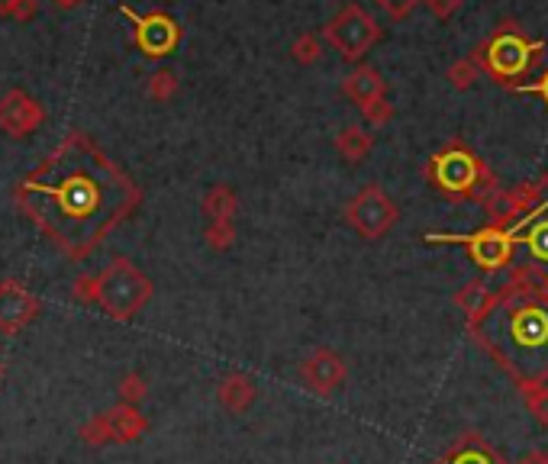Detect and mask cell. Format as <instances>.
Here are the masks:
<instances>
[{
  "label": "cell",
  "instance_id": "29",
  "mask_svg": "<svg viewBox=\"0 0 548 464\" xmlns=\"http://www.w3.org/2000/svg\"><path fill=\"white\" fill-rule=\"evenodd\" d=\"M420 4H423V0H378V7H381L391 20H407L410 13H413L416 7H420Z\"/></svg>",
  "mask_w": 548,
  "mask_h": 464
},
{
  "label": "cell",
  "instance_id": "7",
  "mask_svg": "<svg viewBox=\"0 0 548 464\" xmlns=\"http://www.w3.org/2000/svg\"><path fill=\"white\" fill-rule=\"evenodd\" d=\"M426 242H461L481 271H500L513 261L516 232L507 226H487L478 232H426Z\"/></svg>",
  "mask_w": 548,
  "mask_h": 464
},
{
  "label": "cell",
  "instance_id": "16",
  "mask_svg": "<svg viewBox=\"0 0 548 464\" xmlns=\"http://www.w3.org/2000/svg\"><path fill=\"white\" fill-rule=\"evenodd\" d=\"M216 400H220V406L226 413H245L249 406L258 400V384H255V377L252 374H242V371H233V374H226L220 387H216Z\"/></svg>",
  "mask_w": 548,
  "mask_h": 464
},
{
  "label": "cell",
  "instance_id": "35",
  "mask_svg": "<svg viewBox=\"0 0 548 464\" xmlns=\"http://www.w3.org/2000/svg\"><path fill=\"white\" fill-rule=\"evenodd\" d=\"M52 4H59L62 10H71V7H78L81 0H52Z\"/></svg>",
  "mask_w": 548,
  "mask_h": 464
},
{
  "label": "cell",
  "instance_id": "21",
  "mask_svg": "<svg viewBox=\"0 0 548 464\" xmlns=\"http://www.w3.org/2000/svg\"><path fill=\"white\" fill-rule=\"evenodd\" d=\"M204 242L213 252H229L236 245V223L233 220H210L204 229Z\"/></svg>",
  "mask_w": 548,
  "mask_h": 464
},
{
  "label": "cell",
  "instance_id": "25",
  "mask_svg": "<svg viewBox=\"0 0 548 464\" xmlns=\"http://www.w3.org/2000/svg\"><path fill=\"white\" fill-rule=\"evenodd\" d=\"M523 394L526 410L539 419L542 426H548V384H529V387H519Z\"/></svg>",
  "mask_w": 548,
  "mask_h": 464
},
{
  "label": "cell",
  "instance_id": "3",
  "mask_svg": "<svg viewBox=\"0 0 548 464\" xmlns=\"http://www.w3.org/2000/svg\"><path fill=\"white\" fill-rule=\"evenodd\" d=\"M97 290H94V307L117 319V323H129L133 316H139L149 307V300L155 294V284L149 281V274L136 268L133 261L117 255L104 271L94 274Z\"/></svg>",
  "mask_w": 548,
  "mask_h": 464
},
{
  "label": "cell",
  "instance_id": "15",
  "mask_svg": "<svg viewBox=\"0 0 548 464\" xmlns=\"http://www.w3.org/2000/svg\"><path fill=\"white\" fill-rule=\"evenodd\" d=\"M107 426H110V439L117 445H133L139 442L142 435L149 432V419L146 413H139V406H129V403H117L110 406L104 413Z\"/></svg>",
  "mask_w": 548,
  "mask_h": 464
},
{
  "label": "cell",
  "instance_id": "22",
  "mask_svg": "<svg viewBox=\"0 0 548 464\" xmlns=\"http://www.w3.org/2000/svg\"><path fill=\"white\" fill-rule=\"evenodd\" d=\"M146 94L155 100V104H168V100H175V94H178V75H175V71H168V68H158L155 75L149 78Z\"/></svg>",
  "mask_w": 548,
  "mask_h": 464
},
{
  "label": "cell",
  "instance_id": "26",
  "mask_svg": "<svg viewBox=\"0 0 548 464\" xmlns=\"http://www.w3.org/2000/svg\"><path fill=\"white\" fill-rule=\"evenodd\" d=\"M120 403H129V406H139L142 400L149 397V384H146V377L136 374V371H129L120 377Z\"/></svg>",
  "mask_w": 548,
  "mask_h": 464
},
{
  "label": "cell",
  "instance_id": "12",
  "mask_svg": "<svg viewBox=\"0 0 548 464\" xmlns=\"http://www.w3.org/2000/svg\"><path fill=\"white\" fill-rule=\"evenodd\" d=\"M42 313V300L20 281H0V332L17 336L33 326Z\"/></svg>",
  "mask_w": 548,
  "mask_h": 464
},
{
  "label": "cell",
  "instance_id": "9",
  "mask_svg": "<svg viewBox=\"0 0 548 464\" xmlns=\"http://www.w3.org/2000/svg\"><path fill=\"white\" fill-rule=\"evenodd\" d=\"M120 13L133 23V42L146 58H165L181 46V23L168 10L136 13L129 4H120Z\"/></svg>",
  "mask_w": 548,
  "mask_h": 464
},
{
  "label": "cell",
  "instance_id": "8",
  "mask_svg": "<svg viewBox=\"0 0 548 464\" xmlns=\"http://www.w3.org/2000/svg\"><path fill=\"white\" fill-rule=\"evenodd\" d=\"M536 49H542L539 42L523 39L519 29H500V33L490 39L484 49L474 52L471 58H474V62H481V68H487L490 75H497L503 81V78L526 75Z\"/></svg>",
  "mask_w": 548,
  "mask_h": 464
},
{
  "label": "cell",
  "instance_id": "18",
  "mask_svg": "<svg viewBox=\"0 0 548 464\" xmlns=\"http://www.w3.org/2000/svg\"><path fill=\"white\" fill-rule=\"evenodd\" d=\"M516 239H523L532 258L548 268V203H539V207L529 210V220L523 223V236Z\"/></svg>",
  "mask_w": 548,
  "mask_h": 464
},
{
  "label": "cell",
  "instance_id": "23",
  "mask_svg": "<svg viewBox=\"0 0 548 464\" xmlns=\"http://www.w3.org/2000/svg\"><path fill=\"white\" fill-rule=\"evenodd\" d=\"M291 58L297 65H316L323 58V39L313 33H300L291 42Z\"/></svg>",
  "mask_w": 548,
  "mask_h": 464
},
{
  "label": "cell",
  "instance_id": "6",
  "mask_svg": "<svg viewBox=\"0 0 548 464\" xmlns=\"http://www.w3.org/2000/svg\"><path fill=\"white\" fill-rule=\"evenodd\" d=\"M400 220V207L394 197L378 184H365L349 203H345V223H349L358 236L374 242L384 239Z\"/></svg>",
  "mask_w": 548,
  "mask_h": 464
},
{
  "label": "cell",
  "instance_id": "36",
  "mask_svg": "<svg viewBox=\"0 0 548 464\" xmlns=\"http://www.w3.org/2000/svg\"><path fill=\"white\" fill-rule=\"evenodd\" d=\"M4 374H7V361L0 358V381H4Z\"/></svg>",
  "mask_w": 548,
  "mask_h": 464
},
{
  "label": "cell",
  "instance_id": "27",
  "mask_svg": "<svg viewBox=\"0 0 548 464\" xmlns=\"http://www.w3.org/2000/svg\"><path fill=\"white\" fill-rule=\"evenodd\" d=\"M78 439H81L84 445H91V448H100V445L113 442V439H110V426H107L104 413H97L94 419H88V423H84V426L78 429Z\"/></svg>",
  "mask_w": 548,
  "mask_h": 464
},
{
  "label": "cell",
  "instance_id": "20",
  "mask_svg": "<svg viewBox=\"0 0 548 464\" xmlns=\"http://www.w3.org/2000/svg\"><path fill=\"white\" fill-rule=\"evenodd\" d=\"M490 297H494V287H490L487 281H468L455 294V303H458V310H465L468 323H474V319H478L487 310Z\"/></svg>",
  "mask_w": 548,
  "mask_h": 464
},
{
  "label": "cell",
  "instance_id": "5",
  "mask_svg": "<svg viewBox=\"0 0 548 464\" xmlns=\"http://www.w3.org/2000/svg\"><path fill=\"white\" fill-rule=\"evenodd\" d=\"M323 39L345 58V62H362V58L381 42V26L362 4H345L336 17L323 26Z\"/></svg>",
  "mask_w": 548,
  "mask_h": 464
},
{
  "label": "cell",
  "instance_id": "31",
  "mask_svg": "<svg viewBox=\"0 0 548 464\" xmlns=\"http://www.w3.org/2000/svg\"><path fill=\"white\" fill-rule=\"evenodd\" d=\"M39 13V0H17L13 4V13H10V20H17V23H30L33 17Z\"/></svg>",
  "mask_w": 548,
  "mask_h": 464
},
{
  "label": "cell",
  "instance_id": "14",
  "mask_svg": "<svg viewBox=\"0 0 548 464\" xmlns=\"http://www.w3.org/2000/svg\"><path fill=\"white\" fill-rule=\"evenodd\" d=\"M342 94L352 100V104L362 110L365 104H371V100L378 97H387V81L378 68L371 65H355L349 75L342 78Z\"/></svg>",
  "mask_w": 548,
  "mask_h": 464
},
{
  "label": "cell",
  "instance_id": "32",
  "mask_svg": "<svg viewBox=\"0 0 548 464\" xmlns=\"http://www.w3.org/2000/svg\"><path fill=\"white\" fill-rule=\"evenodd\" d=\"M519 91H523V94H539V97H545V104H548V71H545L539 81L519 84Z\"/></svg>",
  "mask_w": 548,
  "mask_h": 464
},
{
  "label": "cell",
  "instance_id": "33",
  "mask_svg": "<svg viewBox=\"0 0 548 464\" xmlns=\"http://www.w3.org/2000/svg\"><path fill=\"white\" fill-rule=\"evenodd\" d=\"M516 464H548V452H529L523 455Z\"/></svg>",
  "mask_w": 548,
  "mask_h": 464
},
{
  "label": "cell",
  "instance_id": "24",
  "mask_svg": "<svg viewBox=\"0 0 548 464\" xmlns=\"http://www.w3.org/2000/svg\"><path fill=\"white\" fill-rule=\"evenodd\" d=\"M445 78H449V84L455 87V91H468V87L481 78V68L474 58H458L455 65H449V71H445Z\"/></svg>",
  "mask_w": 548,
  "mask_h": 464
},
{
  "label": "cell",
  "instance_id": "4",
  "mask_svg": "<svg viewBox=\"0 0 548 464\" xmlns=\"http://www.w3.org/2000/svg\"><path fill=\"white\" fill-rule=\"evenodd\" d=\"M426 178L436 191L455 200H481L487 191H494V178H490L484 162L461 142L445 145L442 152L429 158Z\"/></svg>",
  "mask_w": 548,
  "mask_h": 464
},
{
  "label": "cell",
  "instance_id": "28",
  "mask_svg": "<svg viewBox=\"0 0 548 464\" xmlns=\"http://www.w3.org/2000/svg\"><path fill=\"white\" fill-rule=\"evenodd\" d=\"M362 116H365L368 126H387L394 120V104L387 97H378V100H371V104L362 107Z\"/></svg>",
  "mask_w": 548,
  "mask_h": 464
},
{
  "label": "cell",
  "instance_id": "17",
  "mask_svg": "<svg viewBox=\"0 0 548 464\" xmlns=\"http://www.w3.org/2000/svg\"><path fill=\"white\" fill-rule=\"evenodd\" d=\"M336 152L342 162H349V165H362L365 158L371 155L374 149V136L368 133L365 126H358V123H349V126H342L339 129V136H336Z\"/></svg>",
  "mask_w": 548,
  "mask_h": 464
},
{
  "label": "cell",
  "instance_id": "19",
  "mask_svg": "<svg viewBox=\"0 0 548 464\" xmlns=\"http://www.w3.org/2000/svg\"><path fill=\"white\" fill-rule=\"evenodd\" d=\"M200 210H204L207 220H236L239 194L233 191V187L216 184V187H210L204 197H200Z\"/></svg>",
  "mask_w": 548,
  "mask_h": 464
},
{
  "label": "cell",
  "instance_id": "11",
  "mask_svg": "<svg viewBox=\"0 0 548 464\" xmlns=\"http://www.w3.org/2000/svg\"><path fill=\"white\" fill-rule=\"evenodd\" d=\"M46 123V107L39 104L33 94H26L23 87H13L0 97V133L10 139H26Z\"/></svg>",
  "mask_w": 548,
  "mask_h": 464
},
{
  "label": "cell",
  "instance_id": "30",
  "mask_svg": "<svg viewBox=\"0 0 548 464\" xmlns=\"http://www.w3.org/2000/svg\"><path fill=\"white\" fill-rule=\"evenodd\" d=\"M423 4L429 7L432 17L445 23V20H452V17H455V13L461 10V4H465V0H423Z\"/></svg>",
  "mask_w": 548,
  "mask_h": 464
},
{
  "label": "cell",
  "instance_id": "10",
  "mask_svg": "<svg viewBox=\"0 0 548 464\" xmlns=\"http://www.w3.org/2000/svg\"><path fill=\"white\" fill-rule=\"evenodd\" d=\"M345 377H349V365H345V358L333 348H313V352L304 358V365H300V381L316 397H333L336 390L345 387Z\"/></svg>",
  "mask_w": 548,
  "mask_h": 464
},
{
  "label": "cell",
  "instance_id": "2",
  "mask_svg": "<svg viewBox=\"0 0 548 464\" xmlns=\"http://www.w3.org/2000/svg\"><path fill=\"white\" fill-rule=\"evenodd\" d=\"M468 329L516 387L548 384V274L516 268Z\"/></svg>",
  "mask_w": 548,
  "mask_h": 464
},
{
  "label": "cell",
  "instance_id": "1",
  "mask_svg": "<svg viewBox=\"0 0 548 464\" xmlns=\"http://www.w3.org/2000/svg\"><path fill=\"white\" fill-rule=\"evenodd\" d=\"M20 213L68 261H84L139 210L142 187L81 133H71L13 187Z\"/></svg>",
  "mask_w": 548,
  "mask_h": 464
},
{
  "label": "cell",
  "instance_id": "34",
  "mask_svg": "<svg viewBox=\"0 0 548 464\" xmlns=\"http://www.w3.org/2000/svg\"><path fill=\"white\" fill-rule=\"evenodd\" d=\"M13 4H17V0H0V17H10V13H13Z\"/></svg>",
  "mask_w": 548,
  "mask_h": 464
},
{
  "label": "cell",
  "instance_id": "13",
  "mask_svg": "<svg viewBox=\"0 0 548 464\" xmlns=\"http://www.w3.org/2000/svg\"><path fill=\"white\" fill-rule=\"evenodd\" d=\"M432 464H507V461L500 458V452L481 432H465V435H458V439L445 448V455Z\"/></svg>",
  "mask_w": 548,
  "mask_h": 464
}]
</instances>
